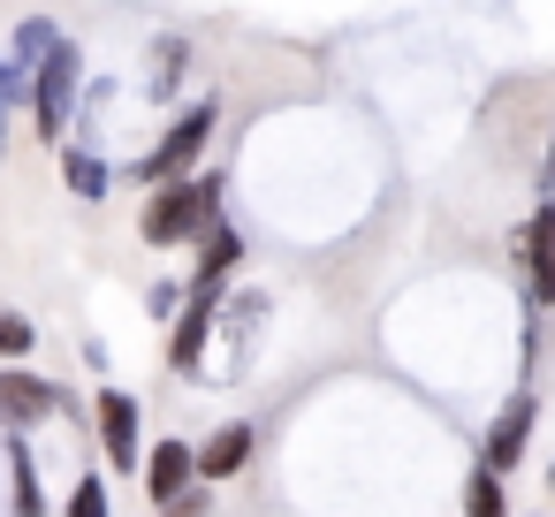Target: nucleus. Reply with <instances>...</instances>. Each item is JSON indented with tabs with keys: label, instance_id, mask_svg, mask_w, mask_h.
<instances>
[{
	"label": "nucleus",
	"instance_id": "obj_1",
	"mask_svg": "<svg viewBox=\"0 0 555 517\" xmlns=\"http://www.w3.org/2000/svg\"><path fill=\"white\" fill-rule=\"evenodd\" d=\"M221 229V176H183V183H160L138 214V236L153 251H176V244H206Z\"/></svg>",
	"mask_w": 555,
	"mask_h": 517
},
{
	"label": "nucleus",
	"instance_id": "obj_2",
	"mask_svg": "<svg viewBox=\"0 0 555 517\" xmlns=\"http://www.w3.org/2000/svg\"><path fill=\"white\" fill-rule=\"evenodd\" d=\"M214 122H221V107H214V100L183 107V115L168 122V138H160V145H153V153H145L138 168H130V183H153V191H160V183H183V176L198 168V153H206Z\"/></svg>",
	"mask_w": 555,
	"mask_h": 517
},
{
	"label": "nucleus",
	"instance_id": "obj_3",
	"mask_svg": "<svg viewBox=\"0 0 555 517\" xmlns=\"http://www.w3.org/2000/svg\"><path fill=\"white\" fill-rule=\"evenodd\" d=\"M77 100H85V54H77V39H62V47L47 54V69L31 77V115H39V138H47V145L69 138Z\"/></svg>",
	"mask_w": 555,
	"mask_h": 517
},
{
	"label": "nucleus",
	"instance_id": "obj_4",
	"mask_svg": "<svg viewBox=\"0 0 555 517\" xmlns=\"http://www.w3.org/2000/svg\"><path fill=\"white\" fill-rule=\"evenodd\" d=\"M532 418H540V403L517 388L502 411H494V426H487V449H479V471H494V479H509L517 464H525V441H532Z\"/></svg>",
	"mask_w": 555,
	"mask_h": 517
},
{
	"label": "nucleus",
	"instance_id": "obj_5",
	"mask_svg": "<svg viewBox=\"0 0 555 517\" xmlns=\"http://www.w3.org/2000/svg\"><path fill=\"white\" fill-rule=\"evenodd\" d=\"M54 411H62V388L54 380L24 373V365H0V426H9V434H31Z\"/></svg>",
	"mask_w": 555,
	"mask_h": 517
},
{
	"label": "nucleus",
	"instance_id": "obj_6",
	"mask_svg": "<svg viewBox=\"0 0 555 517\" xmlns=\"http://www.w3.org/2000/svg\"><path fill=\"white\" fill-rule=\"evenodd\" d=\"M100 449L115 471L145 464V418H138V396L130 388H100Z\"/></svg>",
	"mask_w": 555,
	"mask_h": 517
},
{
	"label": "nucleus",
	"instance_id": "obj_7",
	"mask_svg": "<svg viewBox=\"0 0 555 517\" xmlns=\"http://www.w3.org/2000/svg\"><path fill=\"white\" fill-rule=\"evenodd\" d=\"M191 479H198V449H191V441H153V449H145V494H153L160 509H176V502L191 494Z\"/></svg>",
	"mask_w": 555,
	"mask_h": 517
},
{
	"label": "nucleus",
	"instance_id": "obj_8",
	"mask_svg": "<svg viewBox=\"0 0 555 517\" xmlns=\"http://www.w3.org/2000/svg\"><path fill=\"white\" fill-rule=\"evenodd\" d=\"M525 289L532 305H555V214L525 221Z\"/></svg>",
	"mask_w": 555,
	"mask_h": 517
},
{
	"label": "nucleus",
	"instance_id": "obj_9",
	"mask_svg": "<svg viewBox=\"0 0 555 517\" xmlns=\"http://www.w3.org/2000/svg\"><path fill=\"white\" fill-rule=\"evenodd\" d=\"M251 449H259V434H251L244 418H229V426L198 449V479H236V471L251 464Z\"/></svg>",
	"mask_w": 555,
	"mask_h": 517
},
{
	"label": "nucleus",
	"instance_id": "obj_10",
	"mask_svg": "<svg viewBox=\"0 0 555 517\" xmlns=\"http://www.w3.org/2000/svg\"><path fill=\"white\" fill-rule=\"evenodd\" d=\"M9 479H16V517H47V494H39V464H31L24 434H9Z\"/></svg>",
	"mask_w": 555,
	"mask_h": 517
},
{
	"label": "nucleus",
	"instance_id": "obj_11",
	"mask_svg": "<svg viewBox=\"0 0 555 517\" xmlns=\"http://www.w3.org/2000/svg\"><path fill=\"white\" fill-rule=\"evenodd\" d=\"M62 176H69L77 198H107V160L92 145H62Z\"/></svg>",
	"mask_w": 555,
	"mask_h": 517
},
{
	"label": "nucleus",
	"instance_id": "obj_12",
	"mask_svg": "<svg viewBox=\"0 0 555 517\" xmlns=\"http://www.w3.org/2000/svg\"><path fill=\"white\" fill-rule=\"evenodd\" d=\"M183 69H191V47H183V39H160V47H153V85H145V92H153V100H176V92H183Z\"/></svg>",
	"mask_w": 555,
	"mask_h": 517
},
{
	"label": "nucleus",
	"instance_id": "obj_13",
	"mask_svg": "<svg viewBox=\"0 0 555 517\" xmlns=\"http://www.w3.org/2000/svg\"><path fill=\"white\" fill-rule=\"evenodd\" d=\"M464 517H509V494H502L494 471H472L464 479Z\"/></svg>",
	"mask_w": 555,
	"mask_h": 517
},
{
	"label": "nucleus",
	"instance_id": "obj_14",
	"mask_svg": "<svg viewBox=\"0 0 555 517\" xmlns=\"http://www.w3.org/2000/svg\"><path fill=\"white\" fill-rule=\"evenodd\" d=\"M31 342H39V327L16 312V305H0V365H16V358H31Z\"/></svg>",
	"mask_w": 555,
	"mask_h": 517
},
{
	"label": "nucleus",
	"instance_id": "obj_15",
	"mask_svg": "<svg viewBox=\"0 0 555 517\" xmlns=\"http://www.w3.org/2000/svg\"><path fill=\"white\" fill-rule=\"evenodd\" d=\"M69 517H107V487L100 479H77L69 487Z\"/></svg>",
	"mask_w": 555,
	"mask_h": 517
},
{
	"label": "nucleus",
	"instance_id": "obj_16",
	"mask_svg": "<svg viewBox=\"0 0 555 517\" xmlns=\"http://www.w3.org/2000/svg\"><path fill=\"white\" fill-rule=\"evenodd\" d=\"M540 214H555V145H547V168H540Z\"/></svg>",
	"mask_w": 555,
	"mask_h": 517
},
{
	"label": "nucleus",
	"instance_id": "obj_17",
	"mask_svg": "<svg viewBox=\"0 0 555 517\" xmlns=\"http://www.w3.org/2000/svg\"><path fill=\"white\" fill-rule=\"evenodd\" d=\"M0 145H9V62H0Z\"/></svg>",
	"mask_w": 555,
	"mask_h": 517
},
{
	"label": "nucleus",
	"instance_id": "obj_18",
	"mask_svg": "<svg viewBox=\"0 0 555 517\" xmlns=\"http://www.w3.org/2000/svg\"><path fill=\"white\" fill-rule=\"evenodd\" d=\"M198 509H206V502H198V494H191V502H176V509H168V517H198Z\"/></svg>",
	"mask_w": 555,
	"mask_h": 517
},
{
	"label": "nucleus",
	"instance_id": "obj_19",
	"mask_svg": "<svg viewBox=\"0 0 555 517\" xmlns=\"http://www.w3.org/2000/svg\"><path fill=\"white\" fill-rule=\"evenodd\" d=\"M547 494H555V471H547Z\"/></svg>",
	"mask_w": 555,
	"mask_h": 517
}]
</instances>
